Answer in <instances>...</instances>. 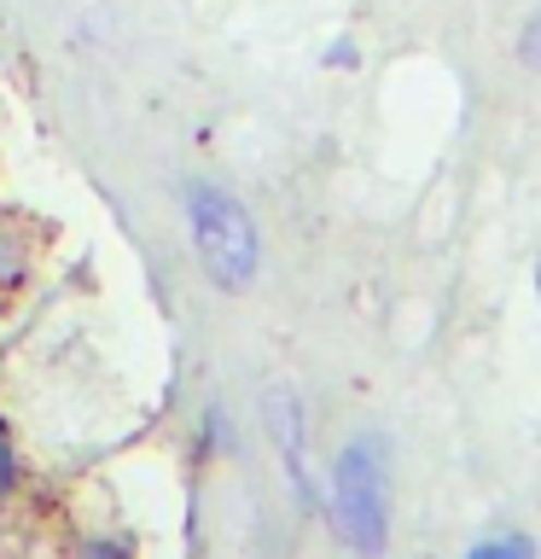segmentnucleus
Here are the masks:
<instances>
[{
	"instance_id": "f257e3e1",
	"label": "nucleus",
	"mask_w": 541,
	"mask_h": 559,
	"mask_svg": "<svg viewBox=\"0 0 541 559\" xmlns=\"http://www.w3.org/2000/svg\"><path fill=\"white\" fill-rule=\"evenodd\" d=\"M332 524L361 559H378L390 542V461L378 437H356L332 466Z\"/></svg>"
},
{
	"instance_id": "423d86ee",
	"label": "nucleus",
	"mask_w": 541,
	"mask_h": 559,
	"mask_svg": "<svg viewBox=\"0 0 541 559\" xmlns=\"http://www.w3.org/2000/svg\"><path fill=\"white\" fill-rule=\"evenodd\" d=\"M524 64H530V70H541V17H536L530 29H524Z\"/></svg>"
},
{
	"instance_id": "0eeeda50",
	"label": "nucleus",
	"mask_w": 541,
	"mask_h": 559,
	"mask_svg": "<svg viewBox=\"0 0 541 559\" xmlns=\"http://www.w3.org/2000/svg\"><path fill=\"white\" fill-rule=\"evenodd\" d=\"M87 559H129V548H117V542H111V548H105V542H99V548L87 554Z\"/></svg>"
},
{
	"instance_id": "20e7f679",
	"label": "nucleus",
	"mask_w": 541,
	"mask_h": 559,
	"mask_svg": "<svg viewBox=\"0 0 541 559\" xmlns=\"http://www.w3.org/2000/svg\"><path fill=\"white\" fill-rule=\"evenodd\" d=\"M17 280H24V251H17V239L0 227V292H12Z\"/></svg>"
},
{
	"instance_id": "7ed1b4c3",
	"label": "nucleus",
	"mask_w": 541,
	"mask_h": 559,
	"mask_svg": "<svg viewBox=\"0 0 541 559\" xmlns=\"http://www.w3.org/2000/svg\"><path fill=\"white\" fill-rule=\"evenodd\" d=\"M466 559H536L530 536H495V542H478Z\"/></svg>"
},
{
	"instance_id": "39448f33",
	"label": "nucleus",
	"mask_w": 541,
	"mask_h": 559,
	"mask_svg": "<svg viewBox=\"0 0 541 559\" xmlns=\"http://www.w3.org/2000/svg\"><path fill=\"white\" fill-rule=\"evenodd\" d=\"M12 484H17V449H12L7 426H0V501L12 496Z\"/></svg>"
},
{
	"instance_id": "f03ea898",
	"label": "nucleus",
	"mask_w": 541,
	"mask_h": 559,
	"mask_svg": "<svg viewBox=\"0 0 541 559\" xmlns=\"http://www.w3.org/2000/svg\"><path fill=\"white\" fill-rule=\"evenodd\" d=\"M187 227H192V251H199L204 274L221 292H244L256 280V262H262L256 222L227 187L192 181L187 187Z\"/></svg>"
}]
</instances>
